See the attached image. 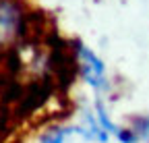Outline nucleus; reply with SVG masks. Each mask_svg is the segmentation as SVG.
<instances>
[{
  "mask_svg": "<svg viewBox=\"0 0 149 143\" xmlns=\"http://www.w3.org/2000/svg\"><path fill=\"white\" fill-rule=\"evenodd\" d=\"M70 44H72V52H74V60H77L79 79L95 96L106 98L112 89V81H110L108 66H106L104 58L81 38H70Z\"/></svg>",
  "mask_w": 149,
  "mask_h": 143,
  "instance_id": "nucleus-2",
  "label": "nucleus"
},
{
  "mask_svg": "<svg viewBox=\"0 0 149 143\" xmlns=\"http://www.w3.org/2000/svg\"><path fill=\"white\" fill-rule=\"evenodd\" d=\"M40 143H89L77 124H60L50 122L37 135Z\"/></svg>",
  "mask_w": 149,
  "mask_h": 143,
  "instance_id": "nucleus-3",
  "label": "nucleus"
},
{
  "mask_svg": "<svg viewBox=\"0 0 149 143\" xmlns=\"http://www.w3.org/2000/svg\"><path fill=\"white\" fill-rule=\"evenodd\" d=\"M74 124L81 129V133L85 135V139L89 143H108L110 141V135L100 127V122H97L95 114H93L91 106H85V108L79 110V120Z\"/></svg>",
  "mask_w": 149,
  "mask_h": 143,
  "instance_id": "nucleus-4",
  "label": "nucleus"
},
{
  "mask_svg": "<svg viewBox=\"0 0 149 143\" xmlns=\"http://www.w3.org/2000/svg\"><path fill=\"white\" fill-rule=\"evenodd\" d=\"M54 27V19L29 0H0V54L21 42L44 35Z\"/></svg>",
  "mask_w": 149,
  "mask_h": 143,
  "instance_id": "nucleus-1",
  "label": "nucleus"
}]
</instances>
